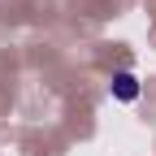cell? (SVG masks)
Returning a JSON list of instances; mask_svg holds the SVG:
<instances>
[{"label": "cell", "mask_w": 156, "mask_h": 156, "mask_svg": "<svg viewBox=\"0 0 156 156\" xmlns=\"http://www.w3.org/2000/svg\"><path fill=\"white\" fill-rule=\"evenodd\" d=\"M113 100H122V104L139 100V74L134 69H117L113 74Z\"/></svg>", "instance_id": "6da1fadb"}]
</instances>
